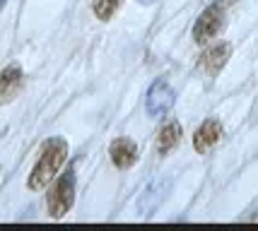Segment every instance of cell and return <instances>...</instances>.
Wrapping results in <instances>:
<instances>
[{
    "label": "cell",
    "instance_id": "obj_1",
    "mask_svg": "<svg viewBox=\"0 0 258 231\" xmlns=\"http://www.w3.org/2000/svg\"><path fill=\"white\" fill-rule=\"evenodd\" d=\"M66 159H68V142L63 137H48L41 144L39 159H36L32 174L27 178V188L29 190H44L51 183V178L60 171Z\"/></svg>",
    "mask_w": 258,
    "mask_h": 231
},
{
    "label": "cell",
    "instance_id": "obj_2",
    "mask_svg": "<svg viewBox=\"0 0 258 231\" xmlns=\"http://www.w3.org/2000/svg\"><path fill=\"white\" fill-rule=\"evenodd\" d=\"M73 202H75V171L68 169L66 174L51 186L48 195H46V207H48V214L53 219H63L70 212Z\"/></svg>",
    "mask_w": 258,
    "mask_h": 231
},
{
    "label": "cell",
    "instance_id": "obj_3",
    "mask_svg": "<svg viewBox=\"0 0 258 231\" xmlns=\"http://www.w3.org/2000/svg\"><path fill=\"white\" fill-rule=\"evenodd\" d=\"M222 27H225V5L213 3L210 8H205L201 12V17L193 24V39H196V44H205V41L215 39L217 34L222 32Z\"/></svg>",
    "mask_w": 258,
    "mask_h": 231
},
{
    "label": "cell",
    "instance_id": "obj_4",
    "mask_svg": "<svg viewBox=\"0 0 258 231\" xmlns=\"http://www.w3.org/2000/svg\"><path fill=\"white\" fill-rule=\"evenodd\" d=\"M174 101H176L174 89L169 87L164 80H157L147 92V113L150 116H164L174 106Z\"/></svg>",
    "mask_w": 258,
    "mask_h": 231
},
{
    "label": "cell",
    "instance_id": "obj_5",
    "mask_svg": "<svg viewBox=\"0 0 258 231\" xmlns=\"http://www.w3.org/2000/svg\"><path fill=\"white\" fill-rule=\"evenodd\" d=\"M220 140H222V123L217 118H208L193 135V147L198 154H208Z\"/></svg>",
    "mask_w": 258,
    "mask_h": 231
},
{
    "label": "cell",
    "instance_id": "obj_6",
    "mask_svg": "<svg viewBox=\"0 0 258 231\" xmlns=\"http://www.w3.org/2000/svg\"><path fill=\"white\" fill-rule=\"evenodd\" d=\"M229 55H232V44H217V46H213V48H208V51L201 55L198 67H201L205 75L215 77L222 67L227 65Z\"/></svg>",
    "mask_w": 258,
    "mask_h": 231
},
{
    "label": "cell",
    "instance_id": "obj_7",
    "mask_svg": "<svg viewBox=\"0 0 258 231\" xmlns=\"http://www.w3.org/2000/svg\"><path fill=\"white\" fill-rule=\"evenodd\" d=\"M109 157H111V162L116 169H131V166L138 162V144L133 140H128V137H116L109 147Z\"/></svg>",
    "mask_w": 258,
    "mask_h": 231
},
{
    "label": "cell",
    "instance_id": "obj_8",
    "mask_svg": "<svg viewBox=\"0 0 258 231\" xmlns=\"http://www.w3.org/2000/svg\"><path fill=\"white\" fill-rule=\"evenodd\" d=\"M24 85V75L20 65H8L3 72H0V104H8L12 101L20 92H22Z\"/></svg>",
    "mask_w": 258,
    "mask_h": 231
},
{
    "label": "cell",
    "instance_id": "obj_9",
    "mask_svg": "<svg viewBox=\"0 0 258 231\" xmlns=\"http://www.w3.org/2000/svg\"><path fill=\"white\" fill-rule=\"evenodd\" d=\"M167 181H152L150 186L145 188V193L140 195V200H138V207L143 209L145 214H152L155 209L159 207V202L164 200V190H167Z\"/></svg>",
    "mask_w": 258,
    "mask_h": 231
},
{
    "label": "cell",
    "instance_id": "obj_10",
    "mask_svg": "<svg viewBox=\"0 0 258 231\" xmlns=\"http://www.w3.org/2000/svg\"><path fill=\"white\" fill-rule=\"evenodd\" d=\"M181 125H179V121H169L162 130H159V135H157V152L159 154H169L176 144L181 142Z\"/></svg>",
    "mask_w": 258,
    "mask_h": 231
},
{
    "label": "cell",
    "instance_id": "obj_11",
    "mask_svg": "<svg viewBox=\"0 0 258 231\" xmlns=\"http://www.w3.org/2000/svg\"><path fill=\"white\" fill-rule=\"evenodd\" d=\"M121 3L123 0H94V15H97V20L109 22L113 15H116V10L121 8Z\"/></svg>",
    "mask_w": 258,
    "mask_h": 231
},
{
    "label": "cell",
    "instance_id": "obj_12",
    "mask_svg": "<svg viewBox=\"0 0 258 231\" xmlns=\"http://www.w3.org/2000/svg\"><path fill=\"white\" fill-rule=\"evenodd\" d=\"M138 3H143V5H150V3H155V0H138Z\"/></svg>",
    "mask_w": 258,
    "mask_h": 231
},
{
    "label": "cell",
    "instance_id": "obj_13",
    "mask_svg": "<svg viewBox=\"0 0 258 231\" xmlns=\"http://www.w3.org/2000/svg\"><path fill=\"white\" fill-rule=\"evenodd\" d=\"M3 5H5V0H0V8H3Z\"/></svg>",
    "mask_w": 258,
    "mask_h": 231
}]
</instances>
